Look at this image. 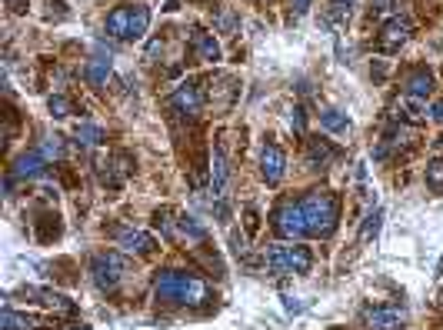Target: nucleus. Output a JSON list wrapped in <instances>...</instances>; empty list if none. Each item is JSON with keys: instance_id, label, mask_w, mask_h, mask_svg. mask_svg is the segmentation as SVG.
I'll list each match as a JSON object with an SVG mask.
<instances>
[{"instance_id": "1", "label": "nucleus", "mask_w": 443, "mask_h": 330, "mask_svg": "<svg viewBox=\"0 0 443 330\" xmlns=\"http://www.w3.org/2000/svg\"><path fill=\"white\" fill-rule=\"evenodd\" d=\"M153 297H157V304H167V307H204V304L214 300V294L194 274L160 270L157 280H153Z\"/></svg>"}, {"instance_id": "2", "label": "nucleus", "mask_w": 443, "mask_h": 330, "mask_svg": "<svg viewBox=\"0 0 443 330\" xmlns=\"http://www.w3.org/2000/svg\"><path fill=\"white\" fill-rule=\"evenodd\" d=\"M300 207H303V217H307V231L314 237H320V241L334 237L337 220H340V200L330 190H310L300 200Z\"/></svg>"}, {"instance_id": "3", "label": "nucleus", "mask_w": 443, "mask_h": 330, "mask_svg": "<svg viewBox=\"0 0 443 330\" xmlns=\"http://www.w3.org/2000/svg\"><path fill=\"white\" fill-rule=\"evenodd\" d=\"M263 264L270 274H307L310 267H314V253L310 247H267V257H263Z\"/></svg>"}, {"instance_id": "4", "label": "nucleus", "mask_w": 443, "mask_h": 330, "mask_svg": "<svg viewBox=\"0 0 443 330\" xmlns=\"http://www.w3.org/2000/svg\"><path fill=\"white\" fill-rule=\"evenodd\" d=\"M273 231H277V237H283V241H300L307 231V217H303V207L300 204H293V200H283L280 207L273 210Z\"/></svg>"}, {"instance_id": "5", "label": "nucleus", "mask_w": 443, "mask_h": 330, "mask_svg": "<svg viewBox=\"0 0 443 330\" xmlns=\"http://www.w3.org/2000/svg\"><path fill=\"white\" fill-rule=\"evenodd\" d=\"M204 87H200V80H184L180 87L173 90V97H170V110L173 114H180V117H197L200 114V107H204Z\"/></svg>"}, {"instance_id": "6", "label": "nucleus", "mask_w": 443, "mask_h": 330, "mask_svg": "<svg viewBox=\"0 0 443 330\" xmlns=\"http://www.w3.org/2000/svg\"><path fill=\"white\" fill-rule=\"evenodd\" d=\"M90 274H94V284H97L104 294H114L120 287L124 260H120L117 253H100V257H94V264H90Z\"/></svg>"}, {"instance_id": "7", "label": "nucleus", "mask_w": 443, "mask_h": 330, "mask_svg": "<svg viewBox=\"0 0 443 330\" xmlns=\"http://www.w3.org/2000/svg\"><path fill=\"white\" fill-rule=\"evenodd\" d=\"M410 40V21L407 17H393L383 23V31L377 37V50L380 54H400V47Z\"/></svg>"}, {"instance_id": "8", "label": "nucleus", "mask_w": 443, "mask_h": 330, "mask_svg": "<svg viewBox=\"0 0 443 330\" xmlns=\"http://www.w3.org/2000/svg\"><path fill=\"white\" fill-rule=\"evenodd\" d=\"M260 174H263V180L270 184V187H277L283 180V174H287V154H283L277 143H263V154H260Z\"/></svg>"}, {"instance_id": "9", "label": "nucleus", "mask_w": 443, "mask_h": 330, "mask_svg": "<svg viewBox=\"0 0 443 330\" xmlns=\"http://www.w3.org/2000/svg\"><path fill=\"white\" fill-rule=\"evenodd\" d=\"M370 330H403L407 324V310L403 307H367L363 310Z\"/></svg>"}, {"instance_id": "10", "label": "nucleus", "mask_w": 443, "mask_h": 330, "mask_svg": "<svg viewBox=\"0 0 443 330\" xmlns=\"http://www.w3.org/2000/svg\"><path fill=\"white\" fill-rule=\"evenodd\" d=\"M37 297L47 310H54L57 317H74L77 314V304L70 297H64V294H57V290H37V287H23V297Z\"/></svg>"}, {"instance_id": "11", "label": "nucleus", "mask_w": 443, "mask_h": 330, "mask_svg": "<svg viewBox=\"0 0 443 330\" xmlns=\"http://www.w3.org/2000/svg\"><path fill=\"white\" fill-rule=\"evenodd\" d=\"M117 243L120 251L133 253V257H151L157 251V241L147 231H117Z\"/></svg>"}, {"instance_id": "12", "label": "nucleus", "mask_w": 443, "mask_h": 330, "mask_svg": "<svg viewBox=\"0 0 443 330\" xmlns=\"http://www.w3.org/2000/svg\"><path fill=\"white\" fill-rule=\"evenodd\" d=\"M337 157H340V150H337L330 141H324V137H307V164L314 167V170L330 167Z\"/></svg>"}, {"instance_id": "13", "label": "nucleus", "mask_w": 443, "mask_h": 330, "mask_svg": "<svg viewBox=\"0 0 443 330\" xmlns=\"http://www.w3.org/2000/svg\"><path fill=\"white\" fill-rule=\"evenodd\" d=\"M400 121H407V123H423L427 117H430V107H427V97H407L400 100V114H397Z\"/></svg>"}, {"instance_id": "14", "label": "nucleus", "mask_w": 443, "mask_h": 330, "mask_svg": "<svg viewBox=\"0 0 443 330\" xmlns=\"http://www.w3.org/2000/svg\"><path fill=\"white\" fill-rule=\"evenodd\" d=\"M403 87H407L410 97H427L433 90V74L427 67H413L410 74H407V80H403Z\"/></svg>"}, {"instance_id": "15", "label": "nucleus", "mask_w": 443, "mask_h": 330, "mask_svg": "<svg viewBox=\"0 0 443 330\" xmlns=\"http://www.w3.org/2000/svg\"><path fill=\"white\" fill-rule=\"evenodd\" d=\"M227 154H224V147H214V157H210V190L220 194V190L227 187Z\"/></svg>"}, {"instance_id": "16", "label": "nucleus", "mask_w": 443, "mask_h": 330, "mask_svg": "<svg viewBox=\"0 0 443 330\" xmlns=\"http://www.w3.org/2000/svg\"><path fill=\"white\" fill-rule=\"evenodd\" d=\"M194 54H197V60H204V64H217V60H220V44H217L214 33H204V31L194 33Z\"/></svg>"}, {"instance_id": "17", "label": "nucleus", "mask_w": 443, "mask_h": 330, "mask_svg": "<svg viewBox=\"0 0 443 330\" xmlns=\"http://www.w3.org/2000/svg\"><path fill=\"white\" fill-rule=\"evenodd\" d=\"M37 224V241L40 243H50V241H57L60 233H64V224H60V217L57 214H40V220H33Z\"/></svg>"}, {"instance_id": "18", "label": "nucleus", "mask_w": 443, "mask_h": 330, "mask_svg": "<svg viewBox=\"0 0 443 330\" xmlns=\"http://www.w3.org/2000/svg\"><path fill=\"white\" fill-rule=\"evenodd\" d=\"M130 13L133 7H117V11L107 17V33L110 37H117V40H127L130 37Z\"/></svg>"}, {"instance_id": "19", "label": "nucleus", "mask_w": 443, "mask_h": 330, "mask_svg": "<svg viewBox=\"0 0 443 330\" xmlns=\"http://www.w3.org/2000/svg\"><path fill=\"white\" fill-rule=\"evenodd\" d=\"M320 127H324L327 133H346L350 131V117H346L340 107H327V110H320Z\"/></svg>"}, {"instance_id": "20", "label": "nucleus", "mask_w": 443, "mask_h": 330, "mask_svg": "<svg viewBox=\"0 0 443 330\" xmlns=\"http://www.w3.org/2000/svg\"><path fill=\"white\" fill-rule=\"evenodd\" d=\"M43 167H47V160H43L40 154H23V157H17V164H13V170L11 174L13 177H40L43 174Z\"/></svg>"}, {"instance_id": "21", "label": "nucleus", "mask_w": 443, "mask_h": 330, "mask_svg": "<svg viewBox=\"0 0 443 330\" xmlns=\"http://www.w3.org/2000/svg\"><path fill=\"white\" fill-rule=\"evenodd\" d=\"M84 74H87V84H90V87H107V80H110V60H104V57L90 60Z\"/></svg>"}, {"instance_id": "22", "label": "nucleus", "mask_w": 443, "mask_h": 330, "mask_svg": "<svg viewBox=\"0 0 443 330\" xmlns=\"http://www.w3.org/2000/svg\"><path fill=\"white\" fill-rule=\"evenodd\" d=\"M147 27H151V7L137 4L133 13H130V37L127 40H141L143 33H147Z\"/></svg>"}, {"instance_id": "23", "label": "nucleus", "mask_w": 443, "mask_h": 330, "mask_svg": "<svg viewBox=\"0 0 443 330\" xmlns=\"http://www.w3.org/2000/svg\"><path fill=\"white\" fill-rule=\"evenodd\" d=\"M423 180H427V187H430L433 194H443V160L440 157L427 160V167H423Z\"/></svg>"}, {"instance_id": "24", "label": "nucleus", "mask_w": 443, "mask_h": 330, "mask_svg": "<svg viewBox=\"0 0 443 330\" xmlns=\"http://www.w3.org/2000/svg\"><path fill=\"white\" fill-rule=\"evenodd\" d=\"M0 327L4 330H33L37 324H33L27 314H17V310L4 307V314H0Z\"/></svg>"}, {"instance_id": "25", "label": "nucleus", "mask_w": 443, "mask_h": 330, "mask_svg": "<svg viewBox=\"0 0 443 330\" xmlns=\"http://www.w3.org/2000/svg\"><path fill=\"white\" fill-rule=\"evenodd\" d=\"M180 233H184L187 241H197V243H204L207 241V227L204 224H197V217H190V214H180Z\"/></svg>"}, {"instance_id": "26", "label": "nucleus", "mask_w": 443, "mask_h": 330, "mask_svg": "<svg viewBox=\"0 0 443 330\" xmlns=\"http://www.w3.org/2000/svg\"><path fill=\"white\" fill-rule=\"evenodd\" d=\"M74 137L84 143V147H97V143H104V131H100L97 123H77Z\"/></svg>"}, {"instance_id": "27", "label": "nucleus", "mask_w": 443, "mask_h": 330, "mask_svg": "<svg viewBox=\"0 0 443 330\" xmlns=\"http://www.w3.org/2000/svg\"><path fill=\"white\" fill-rule=\"evenodd\" d=\"M153 227L163 233V241H177V227H173V214L170 207H160L153 214Z\"/></svg>"}, {"instance_id": "28", "label": "nucleus", "mask_w": 443, "mask_h": 330, "mask_svg": "<svg viewBox=\"0 0 443 330\" xmlns=\"http://www.w3.org/2000/svg\"><path fill=\"white\" fill-rule=\"evenodd\" d=\"M380 224H383V210H373V214H367V220H363V227H360V243H370L373 237L380 233Z\"/></svg>"}, {"instance_id": "29", "label": "nucleus", "mask_w": 443, "mask_h": 330, "mask_svg": "<svg viewBox=\"0 0 443 330\" xmlns=\"http://www.w3.org/2000/svg\"><path fill=\"white\" fill-rule=\"evenodd\" d=\"M37 154H40L43 160H60V157L67 154V143H64V137H47V141H43V147L37 150Z\"/></svg>"}, {"instance_id": "30", "label": "nucleus", "mask_w": 443, "mask_h": 330, "mask_svg": "<svg viewBox=\"0 0 443 330\" xmlns=\"http://www.w3.org/2000/svg\"><path fill=\"white\" fill-rule=\"evenodd\" d=\"M97 177H100V184L110 190H120V184H124V177H120V170L114 164H100L97 167Z\"/></svg>"}, {"instance_id": "31", "label": "nucleus", "mask_w": 443, "mask_h": 330, "mask_svg": "<svg viewBox=\"0 0 443 330\" xmlns=\"http://www.w3.org/2000/svg\"><path fill=\"white\" fill-rule=\"evenodd\" d=\"M47 107H50V114H54L57 121H64V117L74 114V100H67L64 94H54V97L47 100Z\"/></svg>"}, {"instance_id": "32", "label": "nucleus", "mask_w": 443, "mask_h": 330, "mask_svg": "<svg viewBox=\"0 0 443 330\" xmlns=\"http://www.w3.org/2000/svg\"><path fill=\"white\" fill-rule=\"evenodd\" d=\"M110 164H114V167L120 170V177H130L133 170H137V164H133V157H130V154H124V150H120V154H114V160H110Z\"/></svg>"}, {"instance_id": "33", "label": "nucleus", "mask_w": 443, "mask_h": 330, "mask_svg": "<svg viewBox=\"0 0 443 330\" xmlns=\"http://www.w3.org/2000/svg\"><path fill=\"white\" fill-rule=\"evenodd\" d=\"M290 127L300 133V137L307 133V114H303V107H293L290 110Z\"/></svg>"}, {"instance_id": "34", "label": "nucleus", "mask_w": 443, "mask_h": 330, "mask_svg": "<svg viewBox=\"0 0 443 330\" xmlns=\"http://www.w3.org/2000/svg\"><path fill=\"white\" fill-rule=\"evenodd\" d=\"M244 224H247V233H257L260 231V210L257 207L244 210Z\"/></svg>"}, {"instance_id": "35", "label": "nucleus", "mask_w": 443, "mask_h": 330, "mask_svg": "<svg viewBox=\"0 0 443 330\" xmlns=\"http://www.w3.org/2000/svg\"><path fill=\"white\" fill-rule=\"evenodd\" d=\"M230 251L237 253V257H247V241H244L240 231H230Z\"/></svg>"}, {"instance_id": "36", "label": "nucleus", "mask_w": 443, "mask_h": 330, "mask_svg": "<svg viewBox=\"0 0 443 330\" xmlns=\"http://www.w3.org/2000/svg\"><path fill=\"white\" fill-rule=\"evenodd\" d=\"M157 54H163V40H160V37H153L151 44H147V60H153Z\"/></svg>"}, {"instance_id": "37", "label": "nucleus", "mask_w": 443, "mask_h": 330, "mask_svg": "<svg viewBox=\"0 0 443 330\" xmlns=\"http://www.w3.org/2000/svg\"><path fill=\"white\" fill-rule=\"evenodd\" d=\"M220 27H224V31H234V27H237V17H234V11L220 13Z\"/></svg>"}, {"instance_id": "38", "label": "nucleus", "mask_w": 443, "mask_h": 330, "mask_svg": "<svg viewBox=\"0 0 443 330\" xmlns=\"http://www.w3.org/2000/svg\"><path fill=\"white\" fill-rule=\"evenodd\" d=\"M214 210H217V217L224 220V224L230 220V207H227V200H217V204H214Z\"/></svg>"}, {"instance_id": "39", "label": "nucleus", "mask_w": 443, "mask_h": 330, "mask_svg": "<svg viewBox=\"0 0 443 330\" xmlns=\"http://www.w3.org/2000/svg\"><path fill=\"white\" fill-rule=\"evenodd\" d=\"M310 4H314V0H293V13H297V17L310 13Z\"/></svg>"}, {"instance_id": "40", "label": "nucleus", "mask_w": 443, "mask_h": 330, "mask_svg": "<svg viewBox=\"0 0 443 330\" xmlns=\"http://www.w3.org/2000/svg\"><path fill=\"white\" fill-rule=\"evenodd\" d=\"M27 4H31V0H7L11 13H23V11H27Z\"/></svg>"}, {"instance_id": "41", "label": "nucleus", "mask_w": 443, "mask_h": 330, "mask_svg": "<svg viewBox=\"0 0 443 330\" xmlns=\"http://www.w3.org/2000/svg\"><path fill=\"white\" fill-rule=\"evenodd\" d=\"M430 117H433L437 123H443V100H437V104L430 107Z\"/></svg>"}, {"instance_id": "42", "label": "nucleus", "mask_w": 443, "mask_h": 330, "mask_svg": "<svg viewBox=\"0 0 443 330\" xmlns=\"http://www.w3.org/2000/svg\"><path fill=\"white\" fill-rule=\"evenodd\" d=\"M387 4H390V0H370V13H380V11H387Z\"/></svg>"}, {"instance_id": "43", "label": "nucleus", "mask_w": 443, "mask_h": 330, "mask_svg": "<svg viewBox=\"0 0 443 330\" xmlns=\"http://www.w3.org/2000/svg\"><path fill=\"white\" fill-rule=\"evenodd\" d=\"M334 4H340V7H350V4H354V0H334Z\"/></svg>"}, {"instance_id": "44", "label": "nucleus", "mask_w": 443, "mask_h": 330, "mask_svg": "<svg viewBox=\"0 0 443 330\" xmlns=\"http://www.w3.org/2000/svg\"><path fill=\"white\" fill-rule=\"evenodd\" d=\"M70 330H90V327H84V324H77V327H70Z\"/></svg>"}]
</instances>
